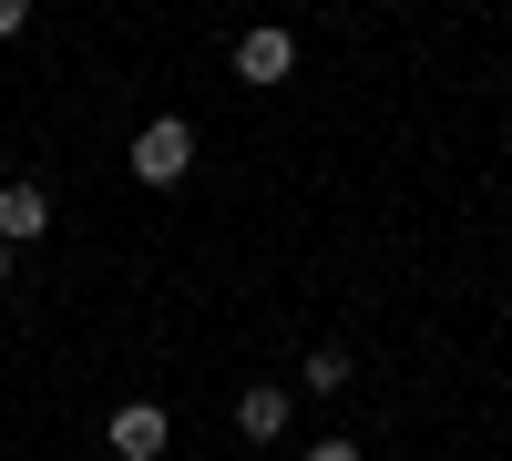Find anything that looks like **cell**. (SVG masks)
Here are the masks:
<instances>
[{
    "instance_id": "1",
    "label": "cell",
    "mask_w": 512,
    "mask_h": 461,
    "mask_svg": "<svg viewBox=\"0 0 512 461\" xmlns=\"http://www.w3.org/2000/svg\"><path fill=\"white\" fill-rule=\"evenodd\" d=\"M195 175V123L185 113H154L134 134V185H185Z\"/></svg>"
},
{
    "instance_id": "2",
    "label": "cell",
    "mask_w": 512,
    "mask_h": 461,
    "mask_svg": "<svg viewBox=\"0 0 512 461\" xmlns=\"http://www.w3.org/2000/svg\"><path fill=\"white\" fill-rule=\"evenodd\" d=\"M103 441H113V461H164V441H175V421H164L154 400H123L113 421H103Z\"/></svg>"
},
{
    "instance_id": "3",
    "label": "cell",
    "mask_w": 512,
    "mask_h": 461,
    "mask_svg": "<svg viewBox=\"0 0 512 461\" xmlns=\"http://www.w3.org/2000/svg\"><path fill=\"white\" fill-rule=\"evenodd\" d=\"M287 72H297V31H236V82L246 93H267Z\"/></svg>"
},
{
    "instance_id": "4",
    "label": "cell",
    "mask_w": 512,
    "mask_h": 461,
    "mask_svg": "<svg viewBox=\"0 0 512 461\" xmlns=\"http://www.w3.org/2000/svg\"><path fill=\"white\" fill-rule=\"evenodd\" d=\"M41 226H52V195H41V185H0V246H21Z\"/></svg>"
},
{
    "instance_id": "5",
    "label": "cell",
    "mask_w": 512,
    "mask_h": 461,
    "mask_svg": "<svg viewBox=\"0 0 512 461\" xmlns=\"http://www.w3.org/2000/svg\"><path fill=\"white\" fill-rule=\"evenodd\" d=\"M236 431H246V441H277V431H287V390H246V400H236Z\"/></svg>"
},
{
    "instance_id": "6",
    "label": "cell",
    "mask_w": 512,
    "mask_h": 461,
    "mask_svg": "<svg viewBox=\"0 0 512 461\" xmlns=\"http://www.w3.org/2000/svg\"><path fill=\"white\" fill-rule=\"evenodd\" d=\"M297 390H349V349H308L297 359Z\"/></svg>"
},
{
    "instance_id": "7",
    "label": "cell",
    "mask_w": 512,
    "mask_h": 461,
    "mask_svg": "<svg viewBox=\"0 0 512 461\" xmlns=\"http://www.w3.org/2000/svg\"><path fill=\"white\" fill-rule=\"evenodd\" d=\"M297 461H359V441H308Z\"/></svg>"
},
{
    "instance_id": "8",
    "label": "cell",
    "mask_w": 512,
    "mask_h": 461,
    "mask_svg": "<svg viewBox=\"0 0 512 461\" xmlns=\"http://www.w3.org/2000/svg\"><path fill=\"white\" fill-rule=\"evenodd\" d=\"M21 21H31V0H0V41H11V31H21Z\"/></svg>"
},
{
    "instance_id": "9",
    "label": "cell",
    "mask_w": 512,
    "mask_h": 461,
    "mask_svg": "<svg viewBox=\"0 0 512 461\" xmlns=\"http://www.w3.org/2000/svg\"><path fill=\"white\" fill-rule=\"evenodd\" d=\"M0 287H11V246H0Z\"/></svg>"
}]
</instances>
